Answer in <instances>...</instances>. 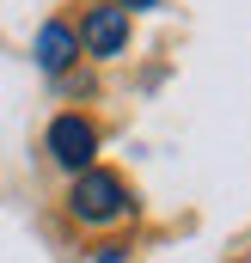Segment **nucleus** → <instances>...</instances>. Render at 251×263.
I'll list each match as a JSON object with an SVG mask.
<instances>
[{"label":"nucleus","mask_w":251,"mask_h":263,"mask_svg":"<svg viewBox=\"0 0 251 263\" xmlns=\"http://www.w3.org/2000/svg\"><path fill=\"white\" fill-rule=\"evenodd\" d=\"M74 55H80V37H74L67 25H43V31H37V62L49 67V73H62Z\"/></svg>","instance_id":"20e7f679"},{"label":"nucleus","mask_w":251,"mask_h":263,"mask_svg":"<svg viewBox=\"0 0 251 263\" xmlns=\"http://www.w3.org/2000/svg\"><path fill=\"white\" fill-rule=\"evenodd\" d=\"M86 49L92 55H123V43H129V12H117V6H98L92 18H86Z\"/></svg>","instance_id":"7ed1b4c3"},{"label":"nucleus","mask_w":251,"mask_h":263,"mask_svg":"<svg viewBox=\"0 0 251 263\" xmlns=\"http://www.w3.org/2000/svg\"><path fill=\"white\" fill-rule=\"evenodd\" d=\"M92 147H98V135L86 129L80 117H56V123H49V153L62 159L67 172H86V159H92Z\"/></svg>","instance_id":"f03ea898"},{"label":"nucleus","mask_w":251,"mask_h":263,"mask_svg":"<svg viewBox=\"0 0 251 263\" xmlns=\"http://www.w3.org/2000/svg\"><path fill=\"white\" fill-rule=\"evenodd\" d=\"M67 208L86 220V227H111V220H123L129 214V190H123V178L117 172H80L74 178V190H67Z\"/></svg>","instance_id":"f257e3e1"},{"label":"nucleus","mask_w":251,"mask_h":263,"mask_svg":"<svg viewBox=\"0 0 251 263\" xmlns=\"http://www.w3.org/2000/svg\"><path fill=\"white\" fill-rule=\"evenodd\" d=\"M129 6H153V0H117V12H129Z\"/></svg>","instance_id":"39448f33"}]
</instances>
